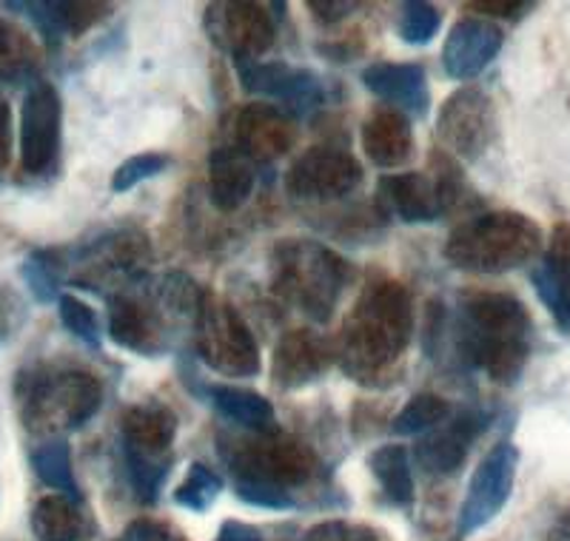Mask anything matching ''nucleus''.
I'll return each instance as SVG.
<instances>
[{"label":"nucleus","instance_id":"a19ab883","mask_svg":"<svg viewBox=\"0 0 570 541\" xmlns=\"http://www.w3.org/2000/svg\"><path fill=\"white\" fill-rule=\"evenodd\" d=\"M308 7H312L314 12H320L317 18L325 20V23H337V20L348 18V14L354 12L356 3H334V0H325V3H320V0H314V3H308Z\"/></svg>","mask_w":570,"mask_h":541},{"label":"nucleus","instance_id":"c03bdc74","mask_svg":"<svg viewBox=\"0 0 570 541\" xmlns=\"http://www.w3.org/2000/svg\"><path fill=\"white\" fill-rule=\"evenodd\" d=\"M7 46H9V38H7V32L0 29V55L7 52Z\"/></svg>","mask_w":570,"mask_h":541},{"label":"nucleus","instance_id":"f3484780","mask_svg":"<svg viewBox=\"0 0 570 541\" xmlns=\"http://www.w3.org/2000/svg\"><path fill=\"white\" fill-rule=\"evenodd\" d=\"M485 422L488 416H482L476 411L451 416V420L436 425L434 431H428L416 442V464H420L428 476H451V473H456L462 468V462H465L468 447L485 431Z\"/></svg>","mask_w":570,"mask_h":541},{"label":"nucleus","instance_id":"0eeeda50","mask_svg":"<svg viewBox=\"0 0 570 541\" xmlns=\"http://www.w3.org/2000/svg\"><path fill=\"white\" fill-rule=\"evenodd\" d=\"M223 459L234 473V482L272 484V488L288 490L308 482L317 471V459L305 445L283 433H257V439L234 442L223 447Z\"/></svg>","mask_w":570,"mask_h":541},{"label":"nucleus","instance_id":"aec40b11","mask_svg":"<svg viewBox=\"0 0 570 541\" xmlns=\"http://www.w3.org/2000/svg\"><path fill=\"white\" fill-rule=\"evenodd\" d=\"M297 140L292 115H285L279 106L252 104L234 120V146L254 163H268L283 157Z\"/></svg>","mask_w":570,"mask_h":541},{"label":"nucleus","instance_id":"f257e3e1","mask_svg":"<svg viewBox=\"0 0 570 541\" xmlns=\"http://www.w3.org/2000/svg\"><path fill=\"white\" fill-rule=\"evenodd\" d=\"M414 336V303L405 285L380 279L360 294L343 325L337 360L356 382H374L402 360Z\"/></svg>","mask_w":570,"mask_h":541},{"label":"nucleus","instance_id":"5701e85b","mask_svg":"<svg viewBox=\"0 0 570 541\" xmlns=\"http://www.w3.org/2000/svg\"><path fill=\"white\" fill-rule=\"evenodd\" d=\"M531 279L544 308L551 311L553 323L570 331V223L557 226Z\"/></svg>","mask_w":570,"mask_h":541},{"label":"nucleus","instance_id":"7ed1b4c3","mask_svg":"<svg viewBox=\"0 0 570 541\" xmlns=\"http://www.w3.org/2000/svg\"><path fill=\"white\" fill-rule=\"evenodd\" d=\"M268 268L274 294L314 323H328L351 283V265L314 239H279Z\"/></svg>","mask_w":570,"mask_h":541},{"label":"nucleus","instance_id":"20e7f679","mask_svg":"<svg viewBox=\"0 0 570 541\" xmlns=\"http://www.w3.org/2000/svg\"><path fill=\"white\" fill-rule=\"evenodd\" d=\"M542 252V228L519 212H488L465 219L445 243V259L471 274H508Z\"/></svg>","mask_w":570,"mask_h":541},{"label":"nucleus","instance_id":"37998d69","mask_svg":"<svg viewBox=\"0 0 570 541\" xmlns=\"http://www.w3.org/2000/svg\"><path fill=\"white\" fill-rule=\"evenodd\" d=\"M12 155V115L9 106L0 100V166H7Z\"/></svg>","mask_w":570,"mask_h":541},{"label":"nucleus","instance_id":"f8f14e48","mask_svg":"<svg viewBox=\"0 0 570 541\" xmlns=\"http://www.w3.org/2000/svg\"><path fill=\"white\" fill-rule=\"evenodd\" d=\"M517 468L519 451L511 442H499L485 453L480 468L473 471L465 502L460 508V524H456L460 535H473L502 513L513 493Z\"/></svg>","mask_w":570,"mask_h":541},{"label":"nucleus","instance_id":"6e6552de","mask_svg":"<svg viewBox=\"0 0 570 541\" xmlns=\"http://www.w3.org/2000/svg\"><path fill=\"white\" fill-rule=\"evenodd\" d=\"M195 345L200 360L212 371L232 380H252L259 374V348L252 328L223 299L206 294L195 325Z\"/></svg>","mask_w":570,"mask_h":541},{"label":"nucleus","instance_id":"bb28decb","mask_svg":"<svg viewBox=\"0 0 570 541\" xmlns=\"http://www.w3.org/2000/svg\"><path fill=\"white\" fill-rule=\"evenodd\" d=\"M32 530L40 541H83L91 533V524L78 499L52 493L35 504Z\"/></svg>","mask_w":570,"mask_h":541},{"label":"nucleus","instance_id":"e433bc0d","mask_svg":"<svg viewBox=\"0 0 570 541\" xmlns=\"http://www.w3.org/2000/svg\"><path fill=\"white\" fill-rule=\"evenodd\" d=\"M234 493L252 508L266 510H288L292 508V493L288 490L272 488V484H254V482H234Z\"/></svg>","mask_w":570,"mask_h":541},{"label":"nucleus","instance_id":"9b49d317","mask_svg":"<svg viewBox=\"0 0 570 541\" xmlns=\"http://www.w3.org/2000/svg\"><path fill=\"white\" fill-rule=\"evenodd\" d=\"M206 35L217 49L232 55L234 63H254L272 49L277 23L263 3H212L206 9Z\"/></svg>","mask_w":570,"mask_h":541},{"label":"nucleus","instance_id":"79ce46f5","mask_svg":"<svg viewBox=\"0 0 570 541\" xmlns=\"http://www.w3.org/2000/svg\"><path fill=\"white\" fill-rule=\"evenodd\" d=\"M214 541H263V535H259V530L252 528V524L226 522Z\"/></svg>","mask_w":570,"mask_h":541},{"label":"nucleus","instance_id":"9d476101","mask_svg":"<svg viewBox=\"0 0 570 541\" xmlns=\"http://www.w3.org/2000/svg\"><path fill=\"white\" fill-rule=\"evenodd\" d=\"M363 183V166L337 146H314L292 163L285 175V191L294 200L331 203L354 194Z\"/></svg>","mask_w":570,"mask_h":541},{"label":"nucleus","instance_id":"c85d7f7f","mask_svg":"<svg viewBox=\"0 0 570 541\" xmlns=\"http://www.w3.org/2000/svg\"><path fill=\"white\" fill-rule=\"evenodd\" d=\"M368 468L380 482L389 502L409 508L414 502V473H411V456L402 445L376 447L368 456Z\"/></svg>","mask_w":570,"mask_h":541},{"label":"nucleus","instance_id":"a878e982","mask_svg":"<svg viewBox=\"0 0 570 541\" xmlns=\"http://www.w3.org/2000/svg\"><path fill=\"white\" fill-rule=\"evenodd\" d=\"M9 9L29 12L40 35L58 43L69 35H80L95 27L104 18L100 12H106L109 7H104V3H9Z\"/></svg>","mask_w":570,"mask_h":541},{"label":"nucleus","instance_id":"6ab92c4d","mask_svg":"<svg viewBox=\"0 0 570 541\" xmlns=\"http://www.w3.org/2000/svg\"><path fill=\"white\" fill-rule=\"evenodd\" d=\"M337 351L314 331H288L277 342L272 360V380L279 391H299L325 374Z\"/></svg>","mask_w":570,"mask_h":541},{"label":"nucleus","instance_id":"39448f33","mask_svg":"<svg viewBox=\"0 0 570 541\" xmlns=\"http://www.w3.org/2000/svg\"><path fill=\"white\" fill-rule=\"evenodd\" d=\"M18 396L29 431H78L104 405V387L86 371H29Z\"/></svg>","mask_w":570,"mask_h":541},{"label":"nucleus","instance_id":"2f4dec72","mask_svg":"<svg viewBox=\"0 0 570 541\" xmlns=\"http://www.w3.org/2000/svg\"><path fill=\"white\" fill-rule=\"evenodd\" d=\"M63 254L60 252H35L32 257L23 263V279H27L29 291L35 294L38 303H52L60 299V283H63Z\"/></svg>","mask_w":570,"mask_h":541},{"label":"nucleus","instance_id":"b1692460","mask_svg":"<svg viewBox=\"0 0 570 541\" xmlns=\"http://www.w3.org/2000/svg\"><path fill=\"white\" fill-rule=\"evenodd\" d=\"M257 186V163L237 146H220L208 157V194L220 212H237L246 206Z\"/></svg>","mask_w":570,"mask_h":541},{"label":"nucleus","instance_id":"a211bd4d","mask_svg":"<svg viewBox=\"0 0 570 541\" xmlns=\"http://www.w3.org/2000/svg\"><path fill=\"white\" fill-rule=\"evenodd\" d=\"M505 43V35L485 18H462L448 32L442 46V66L448 78L471 80L491 63Z\"/></svg>","mask_w":570,"mask_h":541},{"label":"nucleus","instance_id":"423d86ee","mask_svg":"<svg viewBox=\"0 0 570 541\" xmlns=\"http://www.w3.org/2000/svg\"><path fill=\"white\" fill-rule=\"evenodd\" d=\"M124 456L131 488L142 502H155L171 468V445L177 436V416L166 405H135L120 422Z\"/></svg>","mask_w":570,"mask_h":541},{"label":"nucleus","instance_id":"412c9836","mask_svg":"<svg viewBox=\"0 0 570 541\" xmlns=\"http://www.w3.org/2000/svg\"><path fill=\"white\" fill-rule=\"evenodd\" d=\"M78 259L95 274L86 285H98V277L140 279V270L151 259L149 239L140 232H115L80 248Z\"/></svg>","mask_w":570,"mask_h":541},{"label":"nucleus","instance_id":"f03ea898","mask_svg":"<svg viewBox=\"0 0 570 541\" xmlns=\"http://www.w3.org/2000/svg\"><path fill=\"white\" fill-rule=\"evenodd\" d=\"M531 316L511 294L468 291L460 299L456 348L468 365L499 385H513L531 356Z\"/></svg>","mask_w":570,"mask_h":541},{"label":"nucleus","instance_id":"4c0bfd02","mask_svg":"<svg viewBox=\"0 0 570 541\" xmlns=\"http://www.w3.org/2000/svg\"><path fill=\"white\" fill-rule=\"evenodd\" d=\"M303 541H383L380 533L365 524H351V522H320L314 524Z\"/></svg>","mask_w":570,"mask_h":541},{"label":"nucleus","instance_id":"cd10ccee","mask_svg":"<svg viewBox=\"0 0 570 541\" xmlns=\"http://www.w3.org/2000/svg\"><path fill=\"white\" fill-rule=\"evenodd\" d=\"M208 400H212L214 411L220 413L223 420L234 422V425L246 427L254 433H274V407L266 396H259L257 391L234 385H212L208 387Z\"/></svg>","mask_w":570,"mask_h":541},{"label":"nucleus","instance_id":"473e14b6","mask_svg":"<svg viewBox=\"0 0 570 541\" xmlns=\"http://www.w3.org/2000/svg\"><path fill=\"white\" fill-rule=\"evenodd\" d=\"M223 493V479L206 468L203 462H195L188 468L186 479L180 482V488L175 490V502L186 510H195V513H206L217 496Z\"/></svg>","mask_w":570,"mask_h":541},{"label":"nucleus","instance_id":"72a5a7b5","mask_svg":"<svg viewBox=\"0 0 570 541\" xmlns=\"http://www.w3.org/2000/svg\"><path fill=\"white\" fill-rule=\"evenodd\" d=\"M442 27L440 9L431 7V3H422V0H411V3H402L400 14V38L409 46H425L436 38Z\"/></svg>","mask_w":570,"mask_h":541},{"label":"nucleus","instance_id":"c9c22d12","mask_svg":"<svg viewBox=\"0 0 570 541\" xmlns=\"http://www.w3.org/2000/svg\"><path fill=\"white\" fill-rule=\"evenodd\" d=\"M166 168H169V157L160 155V151H142V155L129 157V160H126L124 166H117V171L111 175V191H131L137 183L151 180V177L163 175Z\"/></svg>","mask_w":570,"mask_h":541},{"label":"nucleus","instance_id":"c756f323","mask_svg":"<svg viewBox=\"0 0 570 541\" xmlns=\"http://www.w3.org/2000/svg\"><path fill=\"white\" fill-rule=\"evenodd\" d=\"M32 471L35 476L43 484H49L52 490L63 493L69 499H78L80 502V488L75 482V471H71V447L63 439H52L40 445L38 451H32Z\"/></svg>","mask_w":570,"mask_h":541},{"label":"nucleus","instance_id":"4468645a","mask_svg":"<svg viewBox=\"0 0 570 541\" xmlns=\"http://www.w3.org/2000/svg\"><path fill=\"white\" fill-rule=\"evenodd\" d=\"M60 129H63V104L55 86H29L20 111V168L27 175H46L55 166L60 151Z\"/></svg>","mask_w":570,"mask_h":541},{"label":"nucleus","instance_id":"393cba45","mask_svg":"<svg viewBox=\"0 0 570 541\" xmlns=\"http://www.w3.org/2000/svg\"><path fill=\"white\" fill-rule=\"evenodd\" d=\"M363 151L374 166L396 168L414 155L411 120L396 109H380L363 122Z\"/></svg>","mask_w":570,"mask_h":541},{"label":"nucleus","instance_id":"ddd939ff","mask_svg":"<svg viewBox=\"0 0 570 541\" xmlns=\"http://www.w3.org/2000/svg\"><path fill=\"white\" fill-rule=\"evenodd\" d=\"M436 135L460 160H480L497 135L491 97L476 86H462L442 104Z\"/></svg>","mask_w":570,"mask_h":541},{"label":"nucleus","instance_id":"ea45409f","mask_svg":"<svg viewBox=\"0 0 570 541\" xmlns=\"http://www.w3.org/2000/svg\"><path fill=\"white\" fill-rule=\"evenodd\" d=\"M468 9H476L482 14H497V18H519V14L531 9V3H517V0H480V3H468Z\"/></svg>","mask_w":570,"mask_h":541},{"label":"nucleus","instance_id":"58836bf2","mask_svg":"<svg viewBox=\"0 0 570 541\" xmlns=\"http://www.w3.org/2000/svg\"><path fill=\"white\" fill-rule=\"evenodd\" d=\"M117 541H171V535L155 519H135Z\"/></svg>","mask_w":570,"mask_h":541},{"label":"nucleus","instance_id":"f704fd0d","mask_svg":"<svg viewBox=\"0 0 570 541\" xmlns=\"http://www.w3.org/2000/svg\"><path fill=\"white\" fill-rule=\"evenodd\" d=\"M60 308V323L69 331L71 336H78L80 342H86L89 348H100V323L98 314L91 311V305H86L80 297H71V294H63L58 299Z\"/></svg>","mask_w":570,"mask_h":541},{"label":"nucleus","instance_id":"7c9ffc66","mask_svg":"<svg viewBox=\"0 0 570 541\" xmlns=\"http://www.w3.org/2000/svg\"><path fill=\"white\" fill-rule=\"evenodd\" d=\"M451 420V405L436 393H416L409 405L402 407L391 422L396 436H416V433L434 431L436 425Z\"/></svg>","mask_w":570,"mask_h":541},{"label":"nucleus","instance_id":"dca6fc26","mask_svg":"<svg viewBox=\"0 0 570 541\" xmlns=\"http://www.w3.org/2000/svg\"><path fill=\"white\" fill-rule=\"evenodd\" d=\"M376 200L385 214L402 223H434L454 203V186L442 175L440 180L420 175V171H402L380 180Z\"/></svg>","mask_w":570,"mask_h":541},{"label":"nucleus","instance_id":"2eb2a0df","mask_svg":"<svg viewBox=\"0 0 570 541\" xmlns=\"http://www.w3.org/2000/svg\"><path fill=\"white\" fill-rule=\"evenodd\" d=\"M237 75L248 95L272 97L283 104L285 115L308 117L325 104L323 80L308 69H297L288 63H237Z\"/></svg>","mask_w":570,"mask_h":541},{"label":"nucleus","instance_id":"4be33fe9","mask_svg":"<svg viewBox=\"0 0 570 541\" xmlns=\"http://www.w3.org/2000/svg\"><path fill=\"white\" fill-rule=\"evenodd\" d=\"M363 83L371 95L402 111V115L425 117L431 106L428 75L420 63H371L363 71Z\"/></svg>","mask_w":570,"mask_h":541},{"label":"nucleus","instance_id":"1a4fd4ad","mask_svg":"<svg viewBox=\"0 0 570 541\" xmlns=\"http://www.w3.org/2000/svg\"><path fill=\"white\" fill-rule=\"evenodd\" d=\"M177 325L180 323L160 303L149 279H142L135 291L120 288L109 297V334L120 348L140 356L166 354Z\"/></svg>","mask_w":570,"mask_h":541}]
</instances>
